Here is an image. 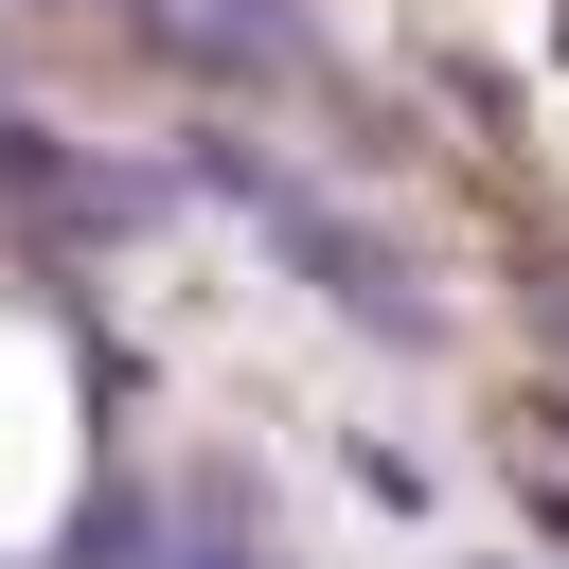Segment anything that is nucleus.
<instances>
[{"instance_id":"obj_3","label":"nucleus","mask_w":569,"mask_h":569,"mask_svg":"<svg viewBox=\"0 0 569 569\" xmlns=\"http://www.w3.org/2000/svg\"><path fill=\"white\" fill-rule=\"evenodd\" d=\"M53 569H160V498H142V480H89V516H71Z\"/></svg>"},{"instance_id":"obj_7","label":"nucleus","mask_w":569,"mask_h":569,"mask_svg":"<svg viewBox=\"0 0 569 569\" xmlns=\"http://www.w3.org/2000/svg\"><path fill=\"white\" fill-rule=\"evenodd\" d=\"M516 498H533V533L569 551V480H551V462H516Z\"/></svg>"},{"instance_id":"obj_2","label":"nucleus","mask_w":569,"mask_h":569,"mask_svg":"<svg viewBox=\"0 0 569 569\" xmlns=\"http://www.w3.org/2000/svg\"><path fill=\"white\" fill-rule=\"evenodd\" d=\"M124 36L196 89H320V18L302 0H124Z\"/></svg>"},{"instance_id":"obj_4","label":"nucleus","mask_w":569,"mask_h":569,"mask_svg":"<svg viewBox=\"0 0 569 569\" xmlns=\"http://www.w3.org/2000/svg\"><path fill=\"white\" fill-rule=\"evenodd\" d=\"M71 178H89V160H71L53 124H18V107H0V213H36V231H53V213H71Z\"/></svg>"},{"instance_id":"obj_6","label":"nucleus","mask_w":569,"mask_h":569,"mask_svg":"<svg viewBox=\"0 0 569 569\" xmlns=\"http://www.w3.org/2000/svg\"><path fill=\"white\" fill-rule=\"evenodd\" d=\"M160 569H284L267 533H160Z\"/></svg>"},{"instance_id":"obj_9","label":"nucleus","mask_w":569,"mask_h":569,"mask_svg":"<svg viewBox=\"0 0 569 569\" xmlns=\"http://www.w3.org/2000/svg\"><path fill=\"white\" fill-rule=\"evenodd\" d=\"M516 569H533V551H516Z\"/></svg>"},{"instance_id":"obj_8","label":"nucleus","mask_w":569,"mask_h":569,"mask_svg":"<svg viewBox=\"0 0 569 569\" xmlns=\"http://www.w3.org/2000/svg\"><path fill=\"white\" fill-rule=\"evenodd\" d=\"M533 338H551V356H569V267H533Z\"/></svg>"},{"instance_id":"obj_1","label":"nucleus","mask_w":569,"mask_h":569,"mask_svg":"<svg viewBox=\"0 0 569 569\" xmlns=\"http://www.w3.org/2000/svg\"><path fill=\"white\" fill-rule=\"evenodd\" d=\"M178 196H231V213H249V231H267V249H284V267H302V284L356 320V338H391V356H445V302L409 284V249H391V231H356L338 196H302V178H284L249 124H196Z\"/></svg>"},{"instance_id":"obj_5","label":"nucleus","mask_w":569,"mask_h":569,"mask_svg":"<svg viewBox=\"0 0 569 569\" xmlns=\"http://www.w3.org/2000/svg\"><path fill=\"white\" fill-rule=\"evenodd\" d=\"M356 498H373V516H427V462H409V445L373 427V445H356Z\"/></svg>"}]
</instances>
